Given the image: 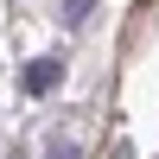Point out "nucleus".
I'll use <instances>...</instances> for the list:
<instances>
[{
  "mask_svg": "<svg viewBox=\"0 0 159 159\" xmlns=\"http://www.w3.org/2000/svg\"><path fill=\"white\" fill-rule=\"evenodd\" d=\"M19 83H25V96H51V89L64 83V57H32Z\"/></svg>",
  "mask_w": 159,
  "mask_h": 159,
  "instance_id": "f257e3e1",
  "label": "nucleus"
},
{
  "mask_svg": "<svg viewBox=\"0 0 159 159\" xmlns=\"http://www.w3.org/2000/svg\"><path fill=\"white\" fill-rule=\"evenodd\" d=\"M96 7V0H64V25H83V13Z\"/></svg>",
  "mask_w": 159,
  "mask_h": 159,
  "instance_id": "f03ea898",
  "label": "nucleus"
},
{
  "mask_svg": "<svg viewBox=\"0 0 159 159\" xmlns=\"http://www.w3.org/2000/svg\"><path fill=\"white\" fill-rule=\"evenodd\" d=\"M51 159H76V147H70V140H57V147H51Z\"/></svg>",
  "mask_w": 159,
  "mask_h": 159,
  "instance_id": "7ed1b4c3",
  "label": "nucleus"
}]
</instances>
